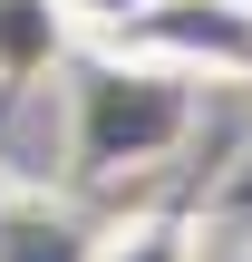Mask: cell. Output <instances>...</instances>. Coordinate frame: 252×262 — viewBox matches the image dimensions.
Returning a JSON list of instances; mask_svg holds the SVG:
<instances>
[{"label":"cell","mask_w":252,"mask_h":262,"mask_svg":"<svg viewBox=\"0 0 252 262\" xmlns=\"http://www.w3.org/2000/svg\"><path fill=\"white\" fill-rule=\"evenodd\" d=\"M194 136V78L136 58V49H97L78 68V107H68V156L78 175H126V165H155Z\"/></svg>","instance_id":"obj_1"},{"label":"cell","mask_w":252,"mask_h":262,"mask_svg":"<svg viewBox=\"0 0 252 262\" xmlns=\"http://www.w3.org/2000/svg\"><path fill=\"white\" fill-rule=\"evenodd\" d=\"M194 88H252V0H146V19L117 39Z\"/></svg>","instance_id":"obj_2"},{"label":"cell","mask_w":252,"mask_h":262,"mask_svg":"<svg viewBox=\"0 0 252 262\" xmlns=\"http://www.w3.org/2000/svg\"><path fill=\"white\" fill-rule=\"evenodd\" d=\"M68 19H58V0H0V88H29V78H49L58 58H68Z\"/></svg>","instance_id":"obj_3"},{"label":"cell","mask_w":252,"mask_h":262,"mask_svg":"<svg viewBox=\"0 0 252 262\" xmlns=\"http://www.w3.org/2000/svg\"><path fill=\"white\" fill-rule=\"evenodd\" d=\"M87 262H194V214H175V204L126 214V224L97 233V253H87Z\"/></svg>","instance_id":"obj_4"},{"label":"cell","mask_w":252,"mask_h":262,"mask_svg":"<svg viewBox=\"0 0 252 262\" xmlns=\"http://www.w3.org/2000/svg\"><path fill=\"white\" fill-rule=\"evenodd\" d=\"M87 253H97V233H78L49 204H10L0 214V262H87Z\"/></svg>","instance_id":"obj_5"},{"label":"cell","mask_w":252,"mask_h":262,"mask_svg":"<svg viewBox=\"0 0 252 262\" xmlns=\"http://www.w3.org/2000/svg\"><path fill=\"white\" fill-rule=\"evenodd\" d=\"M58 19L87 29V39H126V29L146 19V0H58Z\"/></svg>","instance_id":"obj_6"}]
</instances>
